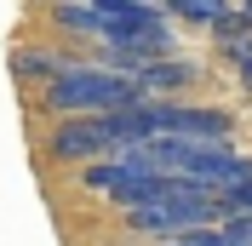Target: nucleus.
I'll return each mask as SVG.
<instances>
[{
	"label": "nucleus",
	"mask_w": 252,
	"mask_h": 246,
	"mask_svg": "<svg viewBox=\"0 0 252 246\" xmlns=\"http://www.w3.org/2000/svg\"><path fill=\"white\" fill-rule=\"evenodd\" d=\"M97 46H115V52H132L138 58V75L160 58H178V29L166 6H149V0H115L103 6V40Z\"/></svg>",
	"instance_id": "nucleus-2"
},
{
	"label": "nucleus",
	"mask_w": 252,
	"mask_h": 246,
	"mask_svg": "<svg viewBox=\"0 0 252 246\" xmlns=\"http://www.w3.org/2000/svg\"><path fill=\"white\" fill-rule=\"evenodd\" d=\"M155 138L229 143V138H235V115L218 109V103H155Z\"/></svg>",
	"instance_id": "nucleus-4"
},
{
	"label": "nucleus",
	"mask_w": 252,
	"mask_h": 246,
	"mask_svg": "<svg viewBox=\"0 0 252 246\" xmlns=\"http://www.w3.org/2000/svg\"><path fill=\"white\" fill-rule=\"evenodd\" d=\"M229 12H235V6H223V0H184V6H166L172 23H206V29H218Z\"/></svg>",
	"instance_id": "nucleus-8"
},
{
	"label": "nucleus",
	"mask_w": 252,
	"mask_h": 246,
	"mask_svg": "<svg viewBox=\"0 0 252 246\" xmlns=\"http://www.w3.org/2000/svg\"><path fill=\"white\" fill-rule=\"evenodd\" d=\"M115 138H109V126H103V115H92V121H52L46 126V138H40V160L46 166H97V160H109Z\"/></svg>",
	"instance_id": "nucleus-3"
},
{
	"label": "nucleus",
	"mask_w": 252,
	"mask_h": 246,
	"mask_svg": "<svg viewBox=\"0 0 252 246\" xmlns=\"http://www.w3.org/2000/svg\"><path fill=\"white\" fill-rule=\"evenodd\" d=\"M223 200H229V212H235V217H252V178H247L241 189H229Z\"/></svg>",
	"instance_id": "nucleus-9"
},
{
	"label": "nucleus",
	"mask_w": 252,
	"mask_h": 246,
	"mask_svg": "<svg viewBox=\"0 0 252 246\" xmlns=\"http://www.w3.org/2000/svg\"><path fill=\"white\" fill-rule=\"evenodd\" d=\"M17 80H23V86H40V92H46L52 80L63 75V69H69V63L58 58V52H40V46H29V52H17Z\"/></svg>",
	"instance_id": "nucleus-7"
},
{
	"label": "nucleus",
	"mask_w": 252,
	"mask_h": 246,
	"mask_svg": "<svg viewBox=\"0 0 252 246\" xmlns=\"http://www.w3.org/2000/svg\"><path fill=\"white\" fill-rule=\"evenodd\" d=\"M178 246H229V235L223 229H195V235H184Z\"/></svg>",
	"instance_id": "nucleus-10"
},
{
	"label": "nucleus",
	"mask_w": 252,
	"mask_h": 246,
	"mask_svg": "<svg viewBox=\"0 0 252 246\" xmlns=\"http://www.w3.org/2000/svg\"><path fill=\"white\" fill-rule=\"evenodd\" d=\"M138 103H143L138 80L97 69V63H69L40 92V115H52V121H92V115H121V109H138Z\"/></svg>",
	"instance_id": "nucleus-1"
},
{
	"label": "nucleus",
	"mask_w": 252,
	"mask_h": 246,
	"mask_svg": "<svg viewBox=\"0 0 252 246\" xmlns=\"http://www.w3.org/2000/svg\"><path fill=\"white\" fill-rule=\"evenodd\" d=\"M201 80V63H189V58H160V63H149L138 75V92H143V103H184V92Z\"/></svg>",
	"instance_id": "nucleus-5"
},
{
	"label": "nucleus",
	"mask_w": 252,
	"mask_h": 246,
	"mask_svg": "<svg viewBox=\"0 0 252 246\" xmlns=\"http://www.w3.org/2000/svg\"><path fill=\"white\" fill-rule=\"evenodd\" d=\"M52 23H58L63 34H75V40H103V6H86V0H63V6H52Z\"/></svg>",
	"instance_id": "nucleus-6"
}]
</instances>
